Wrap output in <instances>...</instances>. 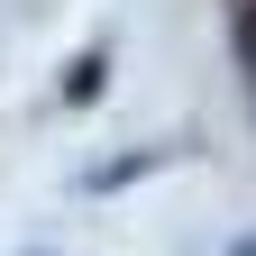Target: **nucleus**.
Here are the masks:
<instances>
[{
	"label": "nucleus",
	"instance_id": "nucleus-1",
	"mask_svg": "<svg viewBox=\"0 0 256 256\" xmlns=\"http://www.w3.org/2000/svg\"><path fill=\"white\" fill-rule=\"evenodd\" d=\"M238 55H247V74H256V0L238 10Z\"/></svg>",
	"mask_w": 256,
	"mask_h": 256
},
{
	"label": "nucleus",
	"instance_id": "nucleus-2",
	"mask_svg": "<svg viewBox=\"0 0 256 256\" xmlns=\"http://www.w3.org/2000/svg\"><path fill=\"white\" fill-rule=\"evenodd\" d=\"M238 256H256V247H238Z\"/></svg>",
	"mask_w": 256,
	"mask_h": 256
}]
</instances>
